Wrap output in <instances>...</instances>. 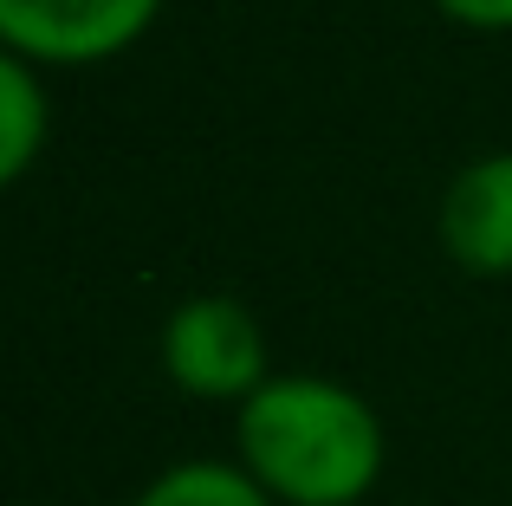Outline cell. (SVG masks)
I'll use <instances>...</instances> for the list:
<instances>
[{
	"label": "cell",
	"mask_w": 512,
	"mask_h": 506,
	"mask_svg": "<svg viewBox=\"0 0 512 506\" xmlns=\"http://www.w3.org/2000/svg\"><path fill=\"white\" fill-rule=\"evenodd\" d=\"M163 0H0V46L26 65H98L156 26Z\"/></svg>",
	"instance_id": "cell-3"
},
{
	"label": "cell",
	"mask_w": 512,
	"mask_h": 506,
	"mask_svg": "<svg viewBox=\"0 0 512 506\" xmlns=\"http://www.w3.org/2000/svg\"><path fill=\"white\" fill-rule=\"evenodd\" d=\"M234 461L273 506H357L383 481V416L338 377H266L234 409Z\"/></svg>",
	"instance_id": "cell-1"
},
{
	"label": "cell",
	"mask_w": 512,
	"mask_h": 506,
	"mask_svg": "<svg viewBox=\"0 0 512 506\" xmlns=\"http://www.w3.org/2000/svg\"><path fill=\"white\" fill-rule=\"evenodd\" d=\"M163 377L195 403H247L266 377V325L253 318V305L227 299V292H195L163 318Z\"/></svg>",
	"instance_id": "cell-2"
},
{
	"label": "cell",
	"mask_w": 512,
	"mask_h": 506,
	"mask_svg": "<svg viewBox=\"0 0 512 506\" xmlns=\"http://www.w3.org/2000/svg\"><path fill=\"white\" fill-rule=\"evenodd\" d=\"M46 130H52V104H46L39 72L20 52L0 46V189H13V182L39 163Z\"/></svg>",
	"instance_id": "cell-5"
},
{
	"label": "cell",
	"mask_w": 512,
	"mask_h": 506,
	"mask_svg": "<svg viewBox=\"0 0 512 506\" xmlns=\"http://www.w3.org/2000/svg\"><path fill=\"white\" fill-rule=\"evenodd\" d=\"M130 506H273L240 461H175Z\"/></svg>",
	"instance_id": "cell-6"
},
{
	"label": "cell",
	"mask_w": 512,
	"mask_h": 506,
	"mask_svg": "<svg viewBox=\"0 0 512 506\" xmlns=\"http://www.w3.org/2000/svg\"><path fill=\"white\" fill-rule=\"evenodd\" d=\"M435 228L461 273H474V279L512 273V150L474 156L467 169H454Z\"/></svg>",
	"instance_id": "cell-4"
},
{
	"label": "cell",
	"mask_w": 512,
	"mask_h": 506,
	"mask_svg": "<svg viewBox=\"0 0 512 506\" xmlns=\"http://www.w3.org/2000/svg\"><path fill=\"white\" fill-rule=\"evenodd\" d=\"M435 7L467 33H512V0H435Z\"/></svg>",
	"instance_id": "cell-7"
}]
</instances>
